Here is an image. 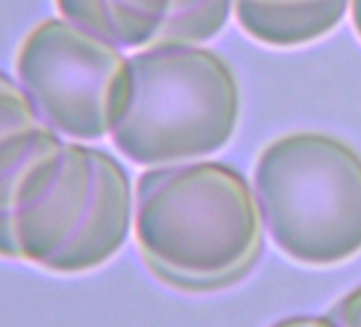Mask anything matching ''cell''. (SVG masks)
Returning <instances> with one entry per match:
<instances>
[{"label":"cell","instance_id":"1","mask_svg":"<svg viewBox=\"0 0 361 327\" xmlns=\"http://www.w3.org/2000/svg\"><path fill=\"white\" fill-rule=\"evenodd\" d=\"M132 230L147 270L185 293L240 283L255 268L266 232L249 179L217 159L145 171L134 190Z\"/></svg>","mask_w":361,"mask_h":327},{"label":"cell","instance_id":"3","mask_svg":"<svg viewBox=\"0 0 361 327\" xmlns=\"http://www.w3.org/2000/svg\"><path fill=\"white\" fill-rule=\"evenodd\" d=\"M134 192L121 161L62 138L24 177L13 209L16 261L54 274H85L128 242Z\"/></svg>","mask_w":361,"mask_h":327},{"label":"cell","instance_id":"9","mask_svg":"<svg viewBox=\"0 0 361 327\" xmlns=\"http://www.w3.org/2000/svg\"><path fill=\"white\" fill-rule=\"evenodd\" d=\"M340 327H361V285L344 293L327 312Z\"/></svg>","mask_w":361,"mask_h":327},{"label":"cell","instance_id":"2","mask_svg":"<svg viewBox=\"0 0 361 327\" xmlns=\"http://www.w3.org/2000/svg\"><path fill=\"white\" fill-rule=\"evenodd\" d=\"M238 79L202 43H161L126 58L117 79L109 138L138 166L207 159L240 121Z\"/></svg>","mask_w":361,"mask_h":327},{"label":"cell","instance_id":"10","mask_svg":"<svg viewBox=\"0 0 361 327\" xmlns=\"http://www.w3.org/2000/svg\"><path fill=\"white\" fill-rule=\"evenodd\" d=\"M270 327H340L329 314H293L276 321Z\"/></svg>","mask_w":361,"mask_h":327},{"label":"cell","instance_id":"4","mask_svg":"<svg viewBox=\"0 0 361 327\" xmlns=\"http://www.w3.org/2000/svg\"><path fill=\"white\" fill-rule=\"evenodd\" d=\"M253 190L266 234L291 261L329 268L361 253V153L350 142L283 134L259 151Z\"/></svg>","mask_w":361,"mask_h":327},{"label":"cell","instance_id":"11","mask_svg":"<svg viewBox=\"0 0 361 327\" xmlns=\"http://www.w3.org/2000/svg\"><path fill=\"white\" fill-rule=\"evenodd\" d=\"M348 13H350L353 28H355L357 37L361 39V0H350V5H348Z\"/></svg>","mask_w":361,"mask_h":327},{"label":"cell","instance_id":"5","mask_svg":"<svg viewBox=\"0 0 361 327\" xmlns=\"http://www.w3.org/2000/svg\"><path fill=\"white\" fill-rule=\"evenodd\" d=\"M126 51L64 18L37 24L16 56V77L41 119L60 136L96 142L109 136L111 102Z\"/></svg>","mask_w":361,"mask_h":327},{"label":"cell","instance_id":"7","mask_svg":"<svg viewBox=\"0 0 361 327\" xmlns=\"http://www.w3.org/2000/svg\"><path fill=\"white\" fill-rule=\"evenodd\" d=\"M348 5L350 0H234V18L253 41L291 49L336 30Z\"/></svg>","mask_w":361,"mask_h":327},{"label":"cell","instance_id":"6","mask_svg":"<svg viewBox=\"0 0 361 327\" xmlns=\"http://www.w3.org/2000/svg\"><path fill=\"white\" fill-rule=\"evenodd\" d=\"M60 18L121 51L207 43L230 22L234 0H56Z\"/></svg>","mask_w":361,"mask_h":327},{"label":"cell","instance_id":"8","mask_svg":"<svg viewBox=\"0 0 361 327\" xmlns=\"http://www.w3.org/2000/svg\"><path fill=\"white\" fill-rule=\"evenodd\" d=\"M41 115L18 79L0 70V144L16 132L41 123Z\"/></svg>","mask_w":361,"mask_h":327}]
</instances>
